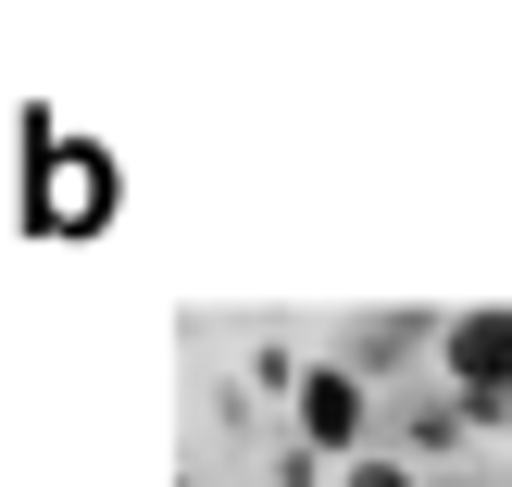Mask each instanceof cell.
<instances>
[{
  "label": "cell",
  "instance_id": "obj_3",
  "mask_svg": "<svg viewBox=\"0 0 512 487\" xmlns=\"http://www.w3.org/2000/svg\"><path fill=\"white\" fill-rule=\"evenodd\" d=\"M350 487H413V475H400V463H350Z\"/></svg>",
  "mask_w": 512,
  "mask_h": 487
},
{
  "label": "cell",
  "instance_id": "obj_2",
  "mask_svg": "<svg viewBox=\"0 0 512 487\" xmlns=\"http://www.w3.org/2000/svg\"><path fill=\"white\" fill-rule=\"evenodd\" d=\"M300 425H313L325 450H350V438H363V388H350V375H313V400H300Z\"/></svg>",
  "mask_w": 512,
  "mask_h": 487
},
{
  "label": "cell",
  "instance_id": "obj_1",
  "mask_svg": "<svg viewBox=\"0 0 512 487\" xmlns=\"http://www.w3.org/2000/svg\"><path fill=\"white\" fill-rule=\"evenodd\" d=\"M450 375L475 413H512V313H463L450 325Z\"/></svg>",
  "mask_w": 512,
  "mask_h": 487
}]
</instances>
